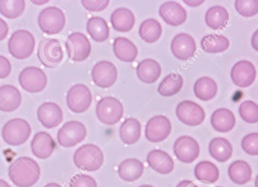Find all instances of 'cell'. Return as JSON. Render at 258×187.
Wrapping results in <instances>:
<instances>
[{
	"label": "cell",
	"mask_w": 258,
	"mask_h": 187,
	"mask_svg": "<svg viewBox=\"0 0 258 187\" xmlns=\"http://www.w3.org/2000/svg\"><path fill=\"white\" fill-rule=\"evenodd\" d=\"M115 56L123 62H133L138 54L136 45L125 37H117L113 44Z\"/></svg>",
	"instance_id": "26"
},
{
	"label": "cell",
	"mask_w": 258,
	"mask_h": 187,
	"mask_svg": "<svg viewBox=\"0 0 258 187\" xmlns=\"http://www.w3.org/2000/svg\"><path fill=\"white\" fill-rule=\"evenodd\" d=\"M171 50L176 59L186 61L194 57L197 51V44L191 35L180 33L173 38Z\"/></svg>",
	"instance_id": "17"
},
{
	"label": "cell",
	"mask_w": 258,
	"mask_h": 187,
	"mask_svg": "<svg viewBox=\"0 0 258 187\" xmlns=\"http://www.w3.org/2000/svg\"><path fill=\"white\" fill-rule=\"evenodd\" d=\"M185 4L187 5V6H190V7H197V6H200V5L203 4L205 1H186V0H184Z\"/></svg>",
	"instance_id": "48"
},
{
	"label": "cell",
	"mask_w": 258,
	"mask_h": 187,
	"mask_svg": "<svg viewBox=\"0 0 258 187\" xmlns=\"http://www.w3.org/2000/svg\"><path fill=\"white\" fill-rule=\"evenodd\" d=\"M102 150L94 144H86L77 149L74 155V162L79 169L85 171H98L104 163Z\"/></svg>",
	"instance_id": "2"
},
{
	"label": "cell",
	"mask_w": 258,
	"mask_h": 187,
	"mask_svg": "<svg viewBox=\"0 0 258 187\" xmlns=\"http://www.w3.org/2000/svg\"><path fill=\"white\" fill-rule=\"evenodd\" d=\"M141 136V124L136 118H127L121 124L119 136L127 145L136 144Z\"/></svg>",
	"instance_id": "28"
},
{
	"label": "cell",
	"mask_w": 258,
	"mask_h": 187,
	"mask_svg": "<svg viewBox=\"0 0 258 187\" xmlns=\"http://www.w3.org/2000/svg\"><path fill=\"white\" fill-rule=\"evenodd\" d=\"M201 46L206 53H223L230 46V41L226 36L221 35H206L202 39Z\"/></svg>",
	"instance_id": "37"
},
{
	"label": "cell",
	"mask_w": 258,
	"mask_h": 187,
	"mask_svg": "<svg viewBox=\"0 0 258 187\" xmlns=\"http://www.w3.org/2000/svg\"><path fill=\"white\" fill-rule=\"evenodd\" d=\"M26 3L24 0L3 1L0 0V14L8 19H15L21 16L25 10Z\"/></svg>",
	"instance_id": "38"
},
{
	"label": "cell",
	"mask_w": 258,
	"mask_h": 187,
	"mask_svg": "<svg viewBox=\"0 0 258 187\" xmlns=\"http://www.w3.org/2000/svg\"><path fill=\"white\" fill-rule=\"evenodd\" d=\"M159 14L167 24L173 27L182 25L187 18L184 8L176 2H166L161 5Z\"/></svg>",
	"instance_id": "19"
},
{
	"label": "cell",
	"mask_w": 258,
	"mask_h": 187,
	"mask_svg": "<svg viewBox=\"0 0 258 187\" xmlns=\"http://www.w3.org/2000/svg\"><path fill=\"white\" fill-rule=\"evenodd\" d=\"M37 56L41 63L47 68L59 66L64 58L61 42L54 38H43L38 46Z\"/></svg>",
	"instance_id": "5"
},
{
	"label": "cell",
	"mask_w": 258,
	"mask_h": 187,
	"mask_svg": "<svg viewBox=\"0 0 258 187\" xmlns=\"http://www.w3.org/2000/svg\"><path fill=\"white\" fill-rule=\"evenodd\" d=\"M206 23L213 30L224 28L229 21V13L225 8L221 6H212L206 14Z\"/></svg>",
	"instance_id": "34"
},
{
	"label": "cell",
	"mask_w": 258,
	"mask_h": 187,
	"mask_svg": "<svg viewBox=\"0 0 258 187\" xmlns=\"http://www.w3.org/2000/svg\"><path fill=\"white\" fill-rule=\"evenodd\" d=\"M30 147L33 156L39 159H47L54 153L56 144L49 133L41 131L34 135Z\"/></svg>",
	"instance_id": "20"
},
{
	"label": "cell",
	"mask_w": 258,
	"mask_h": 187,
	"mask_svg": "<svg viewBox=\"0 0 258 187\" xmlns=\"http://www.w3.org/2000/svg\"><path fill=\"white\" fill-rule=\"evenodd\" d=\"M144 170V165L141 161L137 159H128L119 165L118 174L124 181L133 182L142 176Z\"/></svg>",
	"instance_id": "27"
},
{
	"label": "cell",
	"mask_w": 258,
	"mask_h": 187,
	"mask_svg": "<svg viewBox=\"0 0 258 187\" xmlns=\"http://www.w3.org/2000/svg\"><path fill=\"white\" fill-rule=\"evenodd\" d=\"M92 94L87 86L81 83L74 85L67 93V104L71 112L83 113L90 107Z\"/></svg>",
	"instance_id": "11"
},
{
	"label": "cell",
	"mask_w": 258,
	"mask_h": 187,
	"mask_svg": "<svg viewBox=\"0 0 258 187\" xmlns=\"http://www.w3.org/2000/svg\"><path fill=\"white\" fill-rule=\"evenodd\" d=\"M48 2L49 1H32V3L36 5H42L45 4V3H48Z\"/></svg>",
	"instance_id": "51"
},
{
	"label": "cell",
	"mask_w": 258,
	"mask_h": 187,
	"mask_svg": "<svg viewBox=\"0 0 258 187\" xmlns=\"http://www.w3.org/2000/svg\"><path fill=\"white\" fill-rule=\"evenodd\" d=\"M140 36L144 42L147 43H153L159 40L162 35V28L160 23L154 18H148L144 20L141 25L139 30Z\"/></svg>",
	"instance_id": "33"
},
{
	"label": "cell",
	"mask_w": 258,
	"mask_h": 187,
	"mask_svg": "<svg viewBox=\"0 0 258 187\" xmlns=\"http://www.w3.org/2000/svg\"><path fill=\"white\" fill-rule=\"evenodd\" d=\"M254 185H255V187H258V174L257 177H256L255 182H254Z\"/></svg>",
	"instance_id": "52"
},
{
	"label": "cell",
	"mask_w": 258,
	"mask_h": 187,
	"mask_svg": "<svg viewBox=\"0 0 258 187\" xmlns=\"http://www.w3.org/2000/svg\"><path fill=\"white\" fill-rule=\"evenodd\" d=\"M171 132V123L167 117L156 115L150 118L146 124L145 136L151 143L165 141Z\"/></svg>",
	"instance_id": "13"
},
{
	"label": "cell",
	"mask_w": 258,
	"mask_h": 187,
	"mask_svg": "<svg viewBox=\"0 0 258 187\" xmlns=\"http://www.w3.org/2000/svg\"><path fill=\"white\" fill-rule=\"evenodd\" d=\"M37 21L39 28L43 33L54 35L64 28L66 18L61 9L55 6H49L41 11Z\"/></svg>",
	"instance_id": "6"
},
{
	"label": "cell",
	"mask_w": 258,
	"mask_h": 187,
	"mask_svg": "<svg viewBox=\"0 0 258 187\" xmlns=\"http://www.w3.org/2000/svg\"><path fill=\"white\" fill-rule=\"evenodd\" d=\"M123 106L114 97H104L97 104V117L101 123L107 125H114L119 122L123 117Z\"/></svg>",
	"instance_id": "7"
},
{
	"label": "cell",
	"mask_w": 258,
	"mask_h": 187,
	"mask_svg": "<svg viewBox=\"0 0 258 187\" xmlns=\"http://www.w3.org/2000/svg\"><path fill=\"white\" fill-rule=\"evenodd\" d=\"M12 72V64L10 61L3 56H0V79L9 77Z\"/></svg>",
	"instance_id": "44"
},
{
	"label": "cell",
	"mask_w": 258,
	"mask_h": 187,
	"mask_svg": "<svg viewBox=\"0 0 258 187\" xmlns=\"http://www.w3.org/2000/svg\"><path fill=\"white\" fill-rule=\"evenodd\" d=\"M87 136V130L83 123L71 121L65 123L57 132L59 145L64 148H71L84 141Z\"/></svg>",
	"instance_id": "9"
},
{
	"label": "cell",
	"mask_w": 258,
	"mask_h": 187,
	"mask_svg": "<svg viewBox=\"0 0 258 187\" xmlns=\"http://www.w3.org/2000/svg\"><path fill=\"white\" fill-rule=\"evenodd\" d=\"M70 187H98L93 177L86 174H77L71 178Z\"/></svg>",
	"instance_id": "42"
},
{
	"label": "cell",
	"mask_w": 258,
	"mask_h": 187,
	"mask_svg": "<svg viewBox=\"0 0 258 187\" xmlns=\"http://www.w3.org/2000/svg\"><path fill=\"white\" fill-rule=\"evenodd\" d=\"M31 132V127L26 120L14 118L4 124L2 136L8 145L18 147L28 141Z\"/></svg>",
	"instance_id": "4"
},
{
	"label": "cell",
	"mask_w": 258,
	"mask_h": 187,
	"mask_svg": "<svg viewBox=\"0 0 258 187\" xmlns=\"http://www.w3.org/2000/svg\"><path fill=\"white\" fill-rule=\"evenodd\" d=\"M65 47L68 57L75 62L86 60L92 51L90 41L84 33L80 32L71 33L65 42Z\"/></svg>",
	"instance_id": "10"
},
{
	"label": "cell",
	"mask_w": 258,
	"mask_h": 187,
	"mask_svg": "<svg viewBox=\"0 0 258 187\" xmlns=\"http://www.w3.org/2000/svg\"><path fill=\"white\" fill-rule=\"evenodd\" d=\"M39 164L30 157H19L15 159L9 168L11 181L18 187H32L40 178Z\"/></svg>",
	"instance_id": "1"
},
{
	"label": "cell",
	"mask_w": 258,
	"mask_h": 187,
	"mask_svg": "<svg viewBox=\"0 0 258 187\" xmlns=\"http://www.w3.org/2000/svg\"><path fill=\"white\" fill-rule=\"evenodd\" d=\"M194 91L197 98L203 101H209L216 97L218 85L211 77H203L196 81Z\"/></svg>",
	"instance_id": "32"
},
{
	"label": "cell",
	"mask_w": 258,
	"mask_h": 187,
	"mask_svg": "<svg viewBox=\"0 0 258 187\" xmlns=\"http://www.w3.org/2000/svg\"><path fill=\"white\" fill-rule=\"evenodd\" d=\"M209 153L211 156L219 162H226L232 157L233 147L230 141L225 138L217 137L209 144Z\"/></svg>",
	"instance_id": "29"
},
{
	"label": "cell",
	"mask_w": 258,
	"mask_h": 187,
	"mask_svg": "<svg viewBox=\"0 0 258 187\" xmlns=\"http://www.w3.org/2000/svg\"><path fill=\"white\" fill-rule=\"evenodd\" d=\"M230 180L238 185L246 184L251 180L252 170L245 161L237 160L231 164L228 169Z\"/></svg>",
	"instance_id": "30"
},
{
	"label": "cell",
	"mask_w": 258,
	"mask_h": 187,
	"mask_svg": "<svg viewBox=\"0 0 258 187\" xmlns=\"http://www.w3.org/2000/svg\"><path fill=\"white\" fill-rule=\"evenodd\" d=\"M217 187H221V186H217Z\"/></svg>",
	"instance_id": "54"
},
{
	"label": "cell",
	"mask_w": 258,
	"mask_h": 187,
	"mask_svg": "<svg viewBox=\"0 0 258 187\" xmlns=\"http://www.w3.org/2000/svg\"><path fill=\"white\" fill-rule=\"evenodd\" d=\"M110 22L116 31L126 33L130 31L135 26V16L128 9L119 8L112 13Z\"/></svg>",
	"instance_id": "25"
},
{
	"label": "cell",
	"mask_w": 258,
	"mask_h": 187,
	"mask_svg": "<svg viewBox=\"0 0 258 187\" xmlns=\"http://www.w3.org/2000/svg\"><path fill=\"white\" fill-rule=\"evenodd\" d=\"M82 5L84 6L85 9L90 12H101L107 9V6L110 4V1H89V0H83L81 1Z\"/></svg>",
	"instance_id": "43"
},
{
	"label": "cell",
	"mask_w": 258,
	"mask_h": 187,
	"mask_svg": "<svg viewBox=\"0 0 258 187\" xmlns=\"http://www.w3.org/2000/svg\"><path fill=\"white\" fill-rule=\"evenodd\" d=\"M239 115L243 121L248 124L258 122V105L251 100L241 103L239 108Z\"/></svg>",
	"instance_id": "39"
},
{
	"label": "cell",
	"mask_w": 258,
	"mask_h": 187,
	"mask_svg": "<svg viewBox=\"0 0 258 187\" xmlns=\"http://www.w3.org/2000/svg\"><path fill=\"white\" fill-rule=\"evenodd\" d=\"M235 8L239 15L244 17H253L258 14V0L235 2Z\"/></svg>",
	"instance_id": "40"
},
{
	"label": "cell",
	"mask_w": 258,
	"mask_h": 187,
	"mask_svg": "<svg viewBox=\"0 0 258 187\" xmlns=\"http://www.w3.org/2000/svg\"><path fill=\"white\" fill-rule=\"evenodd\" d=\"M116 66L108 61H101L92 68V78L96 86L103 89L111 87L117 80Z\"/></svg>",
	"instance_id": "14"
},
{
	"label": "cell",
	"mask_w": 258,
	"mask_h": 187,
	"mask_svg": "<svg viewBox=\"0 0 258 187\" xmlns=\"http://www.w3.org/2000/svg\"><path fill=\"white\" fill-rule=\"evenodd\" d=\"M9 34V26L6 21L0 18V41L4 40Z\"/></svg>",
	"instance_id": "45"
},
{
	"label": "cell",
	"mask_w": 258,
	"mask_h": 187,
	"mask_svg": "<svg viewBox=\"0 0 258 187\" xmlns=\"http://www.w3.org/2000/svg\"><path fill=\"white\" fill-rule=\"evenodd\" d=\"M36 39L27 30H18L12 33L8 42V50L12 57L18 60L27 59L34 51Z\"/></svg>",
	"instance_id": "3"
},
{
	"label": "cell",
	"mask_w": 258,
	"mask_h": 187,
	"mask_svg": "<svg viewBox=\"0 0 258 187\" xmlns=\"http://www.w3.org/2000/svg\"><path fill=\"white\" fill-rule=\"evenodd\" d=\"M86 30L91 37L98 42L107 40L110 36V28L107 21L101 17H92L86 24Z\"/></svg>",
	"instance_id": "31"
},
{
	"label": "cell",
	"mask_w": 258,
	"mask_h": 187,
	"mask_svg": "<svg viewBox=\"0 0 258 187\" xmlns=\"http://www.w3.org/2000/svg\"><path fill=\"white\" fill-rule=\"evenodd\" d=\"M176 115L179 121L187 126L200 125L206 118L204 109L195 102L183 100L177 105Z\"/></svg>",
	"instance_id": "12"
},
{
	"label": "cell",
	"mask_w": 258,
	"mask_h": 187,
	"mask_svg": "<svg viewBox=\"0 0 258 187\" xmlns=\"http://www.w3.org/2000/svg\"><path fill=\"white\" fill-rule=\"evenodd\" d=\"M251 45L255 51L258 52V29L251 37Z\"/></svg>",
	"instance_id": "46"
},
{
	"label": "cell",
	"mask_w": 258,
	"mask_h": 187,
	"mask_svg": "<svg viewBox=\"0 0 258 187\" xmlns=\"http://www.w3.org/2000/svg\"><path fill=\"white\" fill-rule=\"evenodd\" d=\"M37 118L45 128H54L63 121V111L57 103L46 102L38 108Z\"/></svg>",
	"instance_id": "18"
},
{
	"label": "cell",
	"mask_w": 258,
	"mask_h": 187,
	"mask_svg": "<svg viewBox=\"0 0 258 187\" xmlns=\"http://www.w3.org/2000/svg\"><path fill=\"white\" fill-rule=\"evenodd\" d=\"M183 79L178 74H170L167 75L159 83L158 92L162 97H171L180 92L183 87Z\"/></svg>",
	"instance_id": "36"
},
{
	"label": "cell",
	"mask_w": 258,
	"mask_h": 187,
	"mask_svg": "<svg viewBox=\"0 0 258 187\" xmlns=\"http://www.w3.org/2000/svg\"><path fill=\"white\" fill-rule=\"evenodd\" d=\"M21 87L30 93H38L45 89L48 78L43 70L37 67L24 68L18 77Z\"/></svg>",
	"instance_id": "8"
},
{
	"label": "cell",
	"mask_w": 258,
	"mask_h": 187,
	"mask_svg": "<svg viewBox=\"0 0 258 187\" xmlns=\"http://www.w3.org/2000/svg\"><path fill=\"white\" fill-rule=\"evenodd\" d=\"M196 178L203 183H215L219 178L218 167L209 161H203L197 164L194 170Z\"/></svg>",
	"instance_id": "35"
},
{
	"label": "cell",
	"mask_w": 258,
	"mask_h": 187,
	"mask_svg": "<svg viewBox=\"0 0 258 187\" xmlns=\"http://www.w3.org/2000/svg\"><path fill=\"white\" fill-rule=\"evenodd\" d=\"M176 187H198V186L190 180H183L180 182Z\"/></svg>",
	"instance_id": "47"
},
{
	"label": "cell",
	"mask_w": 258,
	"mask_h": 187,
	"mask_svg": "<svg viewBox=\"0 0 258 187\" xmlns=\"http://www.w3.org/2000/svg\"><path fill=\"white\" fill-rule=\"evenodd\" d=\"M22 97L21 92L13 85L6 84L0 86V111L12 112L21 106Z\"/></svg>",
	"instance_id": "22"
},
{
	"label": "cell",
	"mask_w": 258,
	"mask_h": 187,
	"mask_svg": "<svg viewBox=\"0 0 258 187\" xmlns=\"http://www.w3.org/2000/svg\"><path fill=\"white\" fill-rule=\"evenodd\" d=\"M44 187H62L60 184L57 183H49L45 185Z\"/></svg>",
	"instance_id": "50"
},
{
	"label": "cell",
	"mask_w": 258,
	"mask_h": 187,
	"mask_svg": "<svg viewBox=\"0 0 258 187\" xmlns=\"http://www.w3.org/2000/svg\"><path fill=\"white\" fill-rule=\"evenodd\" d=\"M212 127L220 133H228L234 128L236 125V118L234 114L227 109H218L213 112L211 117Z\"/></svg>",
	"instance_id": "24"
},
{
	"label": "cell",
	"mask_w": 258,
	"mask_h": 187,
	"mask_svg": "<svg viewBox=\"0 0 258 187\" xmlns=\"http://www.w3.org/2000/svg\"><path fill=\"white\" fill-rule=\"evenodd\" d=\"M255 67L249 61L242 60L236 62L231 69L230 76L236 86L246 88L253 84L256 78Z\"/></svg>",
	"instance_id": "16"
},
{
	"label": "cell",
	"mask_w": 258,
	"mask_h": 187,
	"mask_svg": "<svg viewBox=\"0 0 258 187\" xmlns=\"http://www.w3.org/2000/svg\"><path fill=\"white\" fill-rule=\"evenodd\" d=\"M0 187H12L6 180L0 179Z\"/></svg>",
	"instance_id": "49"
},
{
	"label": "cell",
	"mask_w": 258,
	"mask_h": 187,
	"mask_svg": "<svg viewBox=\"0 0 258 187\" xmlns=\"http://www.w3.org/2000/svg\"><path fill=\"white\" fill-rule=\"evenodd\" d=\"M147 162L149 166L161 174H168L172 172L174 168V162L166 152L160 150L150 151L147 156Z\"/></svg>",
	"instance_id": "21"
},
{
	"label": "cell",
	"mask_w": 258,
	"mask_h": 187,
	"mask_svg": "<svg viewBox=\"0 0 258 187\" xmlns=\"http://www.w3.org/2000/svg\"><path fill=\"white\" fill-rule=\"evenodd\" d=\"M242 148L250 156H258V133L246 135L242 139Z\"/></svg>",
	"instance_id": "41"
},
{
	"label": "cell",
	"mask_w": 258,
	"mask_h": 187,
	"mask_svg": "<svg viewBox=\"0 0 258 187\" xmlns=\"http://www.w3.org/2000/svg\"><path fill=\"white\" fill-rule=\"evenodd\" d=\"M139 187H154V186H151V185L145 184V185H142V186H140Z\"/></svg>",
	"instance_id": "53"
},
{
	"label": "cell",
	"mask_w": 258,
	"mask_h": 187,
	"mask_svg": "<svg viewBox=\"0 0 258 187\" xmlns=\"http://www.w3.org/2000/svg\"><path fill=\"white\" fill-rule=\"evenodd\" d=\"M173 150L176 158L186 164L194 162L200 153L198 142L189 136H182L177 138L174 142Z\"/></svg>",
	"instance_id": "15"
},
{
	"label": "cell",
	"mask_w": 258,
	"mask_h": 187,
	"mask_svg": "<svg viewBox=\"0 0 258 187\" xmlns=\"http://www.w3.org/2000/svg\"><path fill=\"white\" fill-rule=\"evenodd\" d=\"M136 71L140 80L147 84H151L160 77L162 68L157 61L147 59L138 64Z\"/></svg>",
	"instance_id": "23"
}]
</instances>
